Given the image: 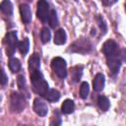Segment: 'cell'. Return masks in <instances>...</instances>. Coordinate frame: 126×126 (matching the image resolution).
<instances>
[{"label":"cell","mask_w":126,"mask_h":126,"mask_svg":"<svg viewBox=\"0 0 126 126\" xmlns=\"http://www.w3.org/2000/svg\"><path fill=\"white\" fill-rule=\"evenodd\" d=\"M19 51L22 55H26L28 52H29V49H30V40L28 37H25L22 41L19 42Z\"/></svg>","instance_id":"d6986e66"},{"label":"cell","mask_w":126,"mask_h":126,"mask_svg":"<svg viewBox=\"0 0 126 126\" xmlns=\"http://www.w3.org/2000/svg\"><path fill=\"white\" fill-rule=\"evenodd\" d=\"M4 42L6 45V53L10 58H12L15 51H16V48L19 46V42H20L18 40L17 32L16 31L9 32L5 36Z\"/></svg>","instance_id":"3957f363"},{"label":"cell","mask_w":126,"mask_h":126,"mask_svg":"<svg viewBox=\"0 0 126 126\" xmlns=\"http://www.w3.org/2000/svg\"><path fill=\"white\" fill-rule=\"evenodd\" d=\"M50 9H49V4L47 1L40 0L37 2V10H36V16L37 18L42 22L46 23L47 20H49L50 17Z\"/></svg>","instance_id":"52a82bcc"},{"label":"cell","mask_w":126,"mask_h":126,"mask_svg":"<svg viewBox=\"0 0 126 126\" xmlns=\"http://www.w3.org/2000/svg\"><path fill=\"white\" fill-rule=\"evenodd\" d=\"M7 82H8V77H7V75H6L5 71H4V69H2V79H1V84H2V86H5V85L7 84Z\"/></svg>","instance_id":"4316f807"},{"label":"cell","mask_w":126,"mask_h":126,"mask_svg":"<svg viewBox=\"0 0 126 126\" xmlns=\"http://www.w3.org/2000/svg\"><path fill=\"white\" fill-rule=\"evenodd\" d=\"M33 110L38 116H45L48 112V106L43 99L35 97L33 99Z\"/></svg>","instance_id":"ba28073f"},{"label":"cell","mask_w":126,"mask_h":126,"mask_svg":"<svg viewBox=\"0 0 126 126\" xmlns=\"http://www.w3.org/2000/svg\"><path fill=\"white\" fill-rule=\"evenodd\" d=\"M97 105L102 111L105 112V111H107L109 109L110 103H109L108 98L105 95H98V97H97Z\"/></svg>","instance_id":"ac0fdd59"},{"label":"cell","mask_w":126,"mask_h":126,"mask_svg":"<svg viewBox=\"0 0 126 126\" xmlns=\"http://www.w3.org/2000/svg\"><path fill=\"white\" fill-rule=\"evenodd\" d=\"M125 9H126V3H125Z\"/></svg>","instance_id":"f1b7e54d"},{"label":"cell","mask_w":126,"mask_h":126,"mask_svg":"<svg viewBox=\"0 0 126 126\" xmlns=\"http://www.w3.org/2000/svg\"><path fill=\"white\" fill-rule=\"evenodd\" d=\"M89 93H90L89 84L87 82H83L81 84V87H80V96H81V98H83V99L87 98L88 95H89Z\"/></svg>","instance_id":"7402d4cb"},{"label":"cell","mask_w":126,"mask_h":126,"mask_svg":"<svg viewBox=\"0 0 126 126\" xmlns=\"http://www.w3.org/2000/svg\"><path fill=\"white\" fill-rule=\"evenodd\" d=\"M17 84L19 87V90L21 91V94H23L24 95H27L29 97V92L27 89V84H26V80L24 75H19L18 79H17Z\"/></svg>","instance_id":"2e32d148"},{"label":"cell","mask_w":126,"mask_h":126,"mask_svg":"<svg viewBox=\"0 0 126 126\" xmlns=\"http://www.w3.org/2000/svg\"><path fill=\"white\" fill-rule=\"evenodd\" d=\"M49 25L52 29H55L57 26H58V18H57V13L54 9L51 10V13H50V17H49Z\"/></svg>","instance_id":"603a6c76"},{"label":"cell","mask_w":126,"mask_h":126,"mask_svg":"<svg viewBox=\"0 0 126 126\" xmlns=\"http://www.w3.org/2000/svg\"><path fill=\"white\" fill-rule=\"evenodd\" d=\"M0 9L2 11L3 14H5L6 16H12L13 15V5L10 1H2L0 4Z\"/></svg>","instance_id":"e0dca14e"},{"label":"cell","mask_w":126,"mask_h":126,"mask_svg":"<svg viewBox=\"0 0 126 126\" xmlns=\"http://www.w3.org/2000/svg\"><path fill=\"white\" fill-rule=\"evenodd\" d=\"M50 37H51V33H50L49 29H47L45 27L42 28L41 29V32H40V39H41V42L42 43H47L50 40Z\"/></svg>","instance_id":"44dd1931"},{"label":"cell","mask_w":126,"mask_h":126,"mask_svg":"<svg viewBox=\"0 0 126 126\" xmlns=\"http://www.w3.org/2000/svg\"><path fill=\"white\" fill-rule=\"evenodd\" d=\"M9 68L10 70L15 73V72H19L21 70V62L18 58H15V57H12L9 59Z\"/></svg>","instance_id":"ffe728a7"},{"label":"cell","mask_w":126,"mask_h":126,"mask_svg":"<svg viewBox=\"0 0 126 126\" xmlns=\"http://www.w3.org/2000/svg\"><path fill=\"white\" fill-rule=\"evenodd\" d=\"M29 70L32 91L40 96L44 97L49 90V86L40 71V67H29Z\"/></svg>","instance_id":"6da1fadb"},{"label":"cell","mask_w":126,"mask_h":126,"mask_svg":"<svg viewBox=\"0 0 126 126\" xmlns=\"http://www.w3.org/2000/svg\"><path fill=\"white\" fill-rule=\"evenodd\" d=\"M106 62H107V66L110 70V73L112 76H115L118 74L119 69L121 67V59L120 56H114V57H110V58H106Z\"/></svg>","instance_id":"9c48e42d"},{"label":"cell","mask_w":126,"mask_h":126,"mask_svg":"<svg viewBox=\"0 0 126 126\" xmlns=\"http://www.w3.org/2000/svg\"><path fill=\"white\" fill-rule=\"evenodd\" d=\"M92 43L91 41L88 39V38H84V37H81V38H78L76 41H74L68 48V51H71V52H76V53H82V54H85V53H88L92 50Z\"/></svg>","instance_id":"277c9868"},{"label":"cell","mask_w":126,"mask_h":126,"mask_svg":"<svg viewBox=\"0 0 126 126\" xmlns=\"http://www.w3.org/2000/svg\"><path fill=\"white\" fill-rule=\"evenodd\" d=\"M51 68L53 72L61 79H64L67 76V64L62 57H54L51 61Z\"/></svg>","instance_id":"5b68a950"},{"label":"cell","mask_w":126,"mask_h":126,"mask_svg":"<svg viewBox=\"0 0 126 126\" xmlns=\"http://www.w3.org/2000/svg\"><path fill=\"white\" fill-rule=\"evenodd\" d=\"M101 51L105 55V58H110V57L118 56L120 49H119L118 44L113 39H107L102 44Z\"/></svg>","instance_id":"8992f818"},{"label":"cell","mask_w":126,"mask_h":126,"mask_svg":"<svg viewBox=\"0 0 126 126\" xmlns=\"http://www.w3.org/2000/svg\"><path fill=\"white\" fill-rule=\"evenodd\" d=\"M20 14L22 21L25 24H30L32 22V11H31V7L28 4L24 3L20 5Z\"/></svg>","instance_id":"30bf717a"},{"label":"cell","mask_w":126,"mask_h":126,"mask_svg":"<svg viewBox=\"0 0 126 126\" xmlns=\"http://www.w3.org/2000/svg\"><path fill=\"white\" fill-rule=\"evenodd\" d=\"M119 56H120L121 61H123V62L126 63V48L120 49V51H119Z\"/></svg>","instance_id":"484cf974"},{"label":"cell","mask_w":126,"mask_h":126,"mask_svg":"<svg viewBox=\"0 0 126 126\" xmlns=\"http://www.w3.org/2000/svg\"><path fill=\"white\" fill-rule=\"evenodd\" d=\"M83 69L84 67L82 65H77L71 69V82L73 84L80 81L83 74Z\"/></svg>","instance_id":"4fadbf2b"},{"label":"cell","mask_w":126,"mask_h":126,"mask_svg":"<svg viewBox=\"0 0 126 126\" xmlns=\"http://www.w3.org/2000/svg\"><path fill=\"white\" fill-rule=\"evenodd\" d=\"M66 39H67V35H66V32L63 29H58L55 33H54V43L56 45H62L66 42Z\"/></svg>","instance_id":"7c38bea8"},{"label":"cell","mask_w":126,"mask_h":126,"mask_svg":"<svg viewBox=\"0 0 126 126\" xmlns=\"http://www.w3.org/2000/svg\"><path fill=\"white\" fill-rule=\"evenodd\" d=\"M60 96H61V94H60V93L57 90H55V89H49L48 92L46 93V94L44 95V98L46 100L50 101V102H55V101L59 100Z\"/></svg>","instance_id":"9a60e30c"},{"label":"cell","mask_w":126,"mask_h":126,"mask_svg":"<svg viewBox=\"0 0 126 126\" xmlns=\"http://www.w3.org/2000/svg\"><path fill=\"white\" fill-rule=\"evenodd\" d=\"M26 98L23 94L12 92L10 94V109L13 112H21L26 108Z\"/></svg>","instance_id":"7a4b0ae2"},{"label":"cell","mask_w":126,"mask_h":126,"mask_svg":"<svg viewBox=\"0 0 126 126\" xmlns=\"http://www.w3.org/2000/svg\"><path fill=\"white\" fill-rule=\"evenodd\" d=\"M74 108H75V103L72 99H65L61 105V111L62 113L64 114H70L74 111Z\"/></svg>","instance_id":"5bb4252c"},{"label":"cell","mask_w":126,"mask_h":126,"mask_svg":"<svg viewBox=\"0 0 126 126\" xmlns=\"http://www.w3.org/2000/svg\"><path fill=\"white\" fill-rule=\"evenodd\" d=\"M101 3H102V5H104V6H109V5H112V4L116 3V1H105V0H103Z\"/></svg>","instance_id":"83f0119b"},{"label":"cell","mask_w":126,"mask_h":126,"mask_svg":"<svg viewBox=\"0 0 126 126\" xmlns=\"http://www.w3.org/2000/svg\"><path fill=\"white\" fill-rule=\"evenodd\" d=\"M51 126H61V118H60V116H59L57 111H56V116L52 117Z\"/></svg>","instance_id":"d4e9b609"},{"label":"cell","mask_w":126,"mask_h":126,"mask_svg":"<svg viewBox=\"0 0 126 126\" xmlns=\"http://www.w3.org/2000/svg\"><path fill=\"white\" fill-rule=\"evenodd\" d=\"M95 21L97 22V25H98V27H99V29H100V31H101V33H102V34H105V32H106V31H107V27H106V24H105L104 20L102 19V17L96 16V17H95Z\"/></svg>","instance_id":"cb8c5ba5"},{"label":"cell","mask_w":126,"mask_h":126,"mask_svg":"<svg viewBox=\"0 0 126 126\" xmlns=\"http://www.w3.org/2000/svg\"><path fill=\"white\" fill-rule=\"evenodd\" d=\"M104 84H105V78L104 75L101 73H97L93 81V88L95 92H100L103 90L104 88Z\"/></svg>","instance_id":"8fae6325"}]
</instances>
